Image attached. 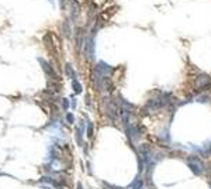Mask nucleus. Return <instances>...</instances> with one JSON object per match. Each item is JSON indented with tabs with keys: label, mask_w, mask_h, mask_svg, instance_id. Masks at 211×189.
<instances>
[{
	"label": "nucleus",
	"mask_w": 211,
	"mask_h": 189,
	"mask_svg": "<svg viewBox=\"0 0 211 189\" xmlns=\"http://www.w3.org/2000/svg\"><path fill=\"white\" fill-rule=\"evenodd\" d=\"M194 86H196V89L200 92L207 91V89L211 88V78L208 75H205V73H200V76H198V78L196 79V82H194Z\"/></svg>",
	"instance_id": "nucleus-1"
},
{
	"label": "nucleus",
	"mask_w": 211,
	"mask_h": 189,
	"mask_svg": "<svg viewBox=\"0 0 211 189\" xmlns=\"http://www.w3.org/2000/svg\"><path fill=\"white\" fill-rule=\"evenodd\" d=\"M187 165L192 170L193 174H196V175H201L204 172V165H203V162L198 160L197 157H190L187 160Z\"/></svg>",
	"instance_id": "nucleus-2"
},
{
	"label": "nucleus",
	"mask_w": 211,
	"mask_h": 189,
	"mask_svg": "<svg viewBox=\"0 0 211 189\" xmlns=\"http://www.w3.org/2000/svg\"><path fill=\"white\" fill-rule=\"evenodd\" d=\"M38 61H39V65L42 66V69L45 71L46 75H49V76H55V69H54L49 64H46L44 59H41V58H38Z\"/></svg>",
	"instance_id": "nucleus-3"
},
{
	"label": "nucleus",
	"mask_w": 211,
	"mask_h": 189,
	"mask_svg": "<svg viewBox=\"0 0 211 189\" xmlns=\"http://www.w3.org/2000/svg\"><path fill=\"white\" fill-rule=\"evenodd\" d=\"M72 86H73V91L76 92V95L82 93V86H80V83H79V80L76 78L72 79Z\"/></svg>",
	"instance_id": "nucleus-4"
},
{
	"label": "nucleus",
	"mask_w": 211,
	"mask_h": 189,
	"mask_svg": "<svg viewBox=\"0 0 211 189\" xmlns=\"http://www.w3.org/2000/svg\"><path fill=\"white\" fill-rule=\"evenodd\" d=\"M141 186H142V181H141V178L138 176L134 182L131 183V186H129V188L131 189H141Z\"/></svg>",
	"instance_id": "nucleus-5"
},
{
	"label": "nucleus",
	"mask_w": 211,
	"mask_h": 189,
	"mask_svg": "<svg viewBox=\"0 0 211 189\" xmlns=\"http://www.w3.org/2000/svg\"><path fill=\"white\" fill-rule=\"evenodd\" d=\"M41 182H49V183H52V186H57V188H59V186H61V185H59V182L54 181V179H51V178H41Z\"/></svg>",
	"instance_id": "nucleus-6"
},
{
	"label": "nucleus",
	"mask_w": 211,
	"mask_h": 189,
	"mask_svg": "<svg viewBox=\"0 0 211 189\" xmlns=\"http://www.w3.org/2000/svg\"><path fill=\"white\" fill-rule=\"evenodd\" d=\"M66 75H68V76H70L72 79L75 78V73H73V68H72V65H70V64H66Z\"/></svg>",
	"instance_id": "nucleus-7"
},
{
	"label": "nucleus",
	"mask_w": 211,
	"mask_h": 189,
	"mask_svg": "<svg viewBox=\"0 0 211 189\" xmlns=\"http://www.w3.org/2000/svg\"><path fill=\"white\" fill-rule=\"evenodd\" d=\"M66 120H68V123H73V114H72V113H68V114H66Z\"/></svg>",
	"instance_id": "nucleus-8"
},
{
	"label": "nucleus",
	"mask_w": 211,
	"mask_h": 189,
	"mask_svg": "<svg viewBox=\"0 0 211 189\" xmlns=\"http://www.w3.org/2000/svg\"><path fill=\"white\" fill-rule=\"evenodd\" d=\"M92 134H93V124L89 121V130H87V136H89V137H92Z\"/></svg>",
	"instance_id": "nucleus-9"
},
{
	"label": "nucleus",
	"mask_w": 211,
	"mask_h": 189,
	"mask_svg": "<svg viewBox=\"0 0 211 189\" xmlns=\"http://www.w3.org/2000/svg\"><path fill=\"white\" fill-rule=\"evenodd\" d=\"M62 104H64V109H68V107H69V100H68V99H64V100H62Z\"/></svg>",
	"instance_id": "nucleus-10"
},
{
	"label": "nucleus",
	"mask_w": 211,
	"mask_h": 189,
	"mask_svg": "<svg viewBox=\"0 0 211 189\" xmlns=\"http://www.w3.org/2000/svg\"><path fill=\"white\" fill-rule=\"evenodd\" d=\"M61 3H64V0H61Z\"/></svg>",
	"instance_id": "nucleus-11"
}]
</instances>
